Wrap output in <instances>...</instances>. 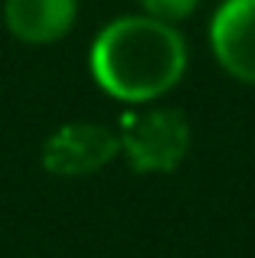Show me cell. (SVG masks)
Returning a JSON list of instances; mask_svg holds the SVG:
<instances>
[{
	"mask_svg": "<svg viewBox=\"0 0 255 258\" xmlns=\"http://www.w3.org/2000/svg\"><path fill=\"white\" fill-rule=\"evenodd\" d=\"M190 49L180 26L147 13L115 17L89 49V72L105 95L124 105H151L180 85Z\"/></svg>",
	"mask_w": 255,
	"mask_h": 258,
	"instance_id": "obj_1",
	"label": "cell"
},
{
	"mask_svg": "<svg viewBox=\"0 0 255 258\" xmlns=\"http://www.w3.org/2000/svg\"><path fill=\"white\" fill-rule=\"evenodd\" d=\"M79 0H4V23L23 46H52L76 26Z\"/></svg>",
	"mask_w": 255,
	"mask_h": 258,
	"instance_id": "obj_5",
	"label": "cell"
},
{
	"mask_svg": "<svg viewBox=\"0 0 255 258\" xmlns=\"http://www.w3.org/2000/svg\"><path fill=\"white\" fill-rule=\"evenodd\" d=\"M210 49L226 76L255 85V0H223L213 10Z\"/></svg>",
	"mask_w": 255,
	"mask_h": 258,
	"instance_id": "obj_4",
	"label": "cell"
},
{
	"mask_svg": "<svg viewBox=\"0 0 255 258\" xmlns=\"http://www.w3.org/2000/svg\"><path fill=\"white\" fill-rule=\"evenodd\" d=\"M121 157V138L118 131L95 121H69L59 124L49 138L43 141L39 151V164L46 173L59 176V180H82Z\"/></svg>",
	"mask_w": 255,
	"mask_h": 258,
	"instance_id": "obj_3",
	"label": "cell"
},
{
	"mask_svg": "<svg viewBox=\"0 0 255 258\" xmlns=\"http://www.w3.org/2000/svg\"><path fill=\"white\" fill-rule=\"evenodd\" d=\"M121 157L138 176H170L190 154V121L180 108L170 105H138L118 121Z\"/></svg>",
	"mask_w": 255,
	"mask_h": 258,
	"instance_id": "obj_2",
	"label": "cell"
},
{
	"mask_svg": "<svg viewBox=\"0 0 255 258\" xmlns=\"http://www.w3.org/2000/svg\"><path fill=\"white\" fill-rule=\"evenodd\" d=\"M138 4H141V13H147V17L180 26L183 20H190L197 13L200 0H138Z\"/></svg>",
	"mask_w": 255,
	"mask_h": 258,
	"instance_id": "obj_6",
	"label": "cell"
}]
</instances>
